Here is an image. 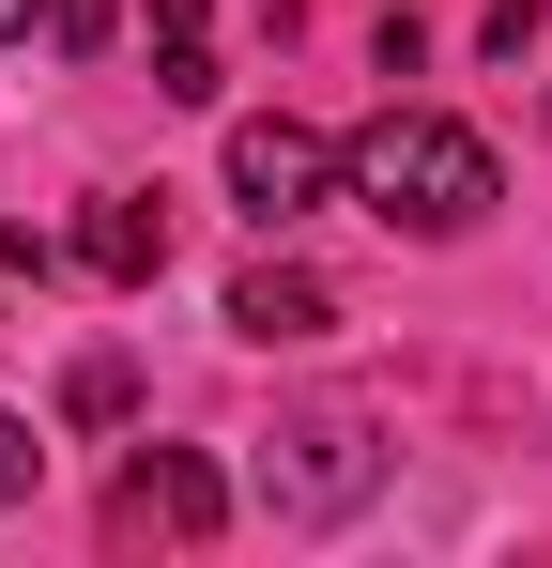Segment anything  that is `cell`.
Here are the masks:
<instances>
[{
    "mask_svg": "<svg viewBox=\"0 0 552 568\" xmlns=\"http://www.w3.org/2000/svg\"><path fill=\"white\" fill-rule=\"evenodd\" d=\"M323 323H338V292L307 277V262H246V277H231V338H262V354L323 338Z\"/></svg>",
    "mask_w": 552,
    "mask_h": 568,
    "instance_id": "5",
    "label": "cell"
},
{
    "mask_svg": "<svg viewBox=\"0 0 552 568\" xmlns=\"http://www.w3.org/2000/svg\"><path fill=\"white\" fill-rule=\"evenodd\" d=\"M62 399H78L92 430H108V415H123V399H139V384H123V354H78V384H62Z\"/></svg>",
    "mask_w": 552,
    "mask_h": 568,
    "instance_id": "8",
    "label": "cell"
},
{
    "mask_svg": "<svg viewBox=\"0 0 552 568\" xmlns=\"http://www.w3.org/2000/svg\"><path fill=\"white\" fill-rule=\"evenodd\" d=\"M16 491H31V430L0 415V507H16Z\"/></svg>",
    "mask_w": 552,
    "mask_h": 568,
    "instance_id": "11",
    "label": "cell"
},
{
    "mask_svg": "<svg viewBox=\"0 0 552 568\" xmlns=\"http://www.w3.org/2000/svg\"><path fill=\"white\" fill-rule=\"evenodd\" d=\"M0 31H31V0H0Z\"/></svg>",
    "mask_w": 552,
    "mask_h": 568,
    "instance_id": "12",
    "label": "cell"
},
{
    "mask_svg": "<svg viewBox=\"0 0 552 568\" xmlns=\"http://www.w3.org/2000/svg\"><path fill=\"white\" fill-rule=\"evenodd\" d=\"M215 523H231V476L200 446H139L108 476V538H215Z\"/></svg>",
    "mask_w": 552,
    "mask_h": 568,
    "instance_id": "2",
    "label": "cell"
},
{
    "mask_svg": "<svg viewBox=\"0 0 552 568\" xmlns=\"http://www.w3.org/2000/svg\"><path fill=\"white\" fill-rule=\"evenodd\" d=\"M154 93L215 108V0H154Z\"/></svg>",
    "mask_w": 552,
    "mask_h": 568,
    "instance_id": "7",
    "label": "cell"
},
{
    "mask_svg": "<svg viewBox=\"0 0 552 568\" xmlns=\"http://www.w3.org/2000/svg\"><path fill=\"white\" fill-rule=\"evenodd\" d=\"M368 476H384V446H368L354 415H307V430H276V462H262V491L292 507V523H338Z\"/></svg>",
    "mask_w": 552,
    "mask_h": 568,
    "instance_id": "3",
    "label": "cell"
},
{
    "mask_svg": "<svg viewBox=\"0 0 552 568\" xmlns=\"http://www.w3.org/2000/svg\"><path fill=\"white\" fill-rule=\"evenodd\" d=\"M31 292H47V246H31V231H0V323H16Z\"/></svg>",
    "mask_w": 552,
    "mask_h": 568,
    "instance_id": "9",
    "label": "cell"
},
{
    "mask_svg": "<svg viewBox=\"0 0 552 568\" xmlns=\"http://www.w3.org/2000/svg\"><path fill=\"white\" fill-rule=\"evenodd\" d=\"M338 185H354L384 231H415V246H460V231L507 200V170H491V139H476V123H446V108H384L354 154H338Z\"/></svg>",
    "mask_w": 552,
    "mask_h": 568,
    "instance_id": "1",
    "label": "cell"
},
{
    "mask_svg": "<svg viewBox=\"0 0 552 568\" xmlns=\"http://www.w3.org/2000/svg\"><path fill=\"white\" fill-rule=\"evenodd\" d=\"M323 185H338V139H307V123H231V200H246L262 231H292Z\"/></svg>",
    "mask_w": 552,
    "mask_h": 568,
    "instance_id": "4",
    "label": "cell"
},
{
    "mask_svg": "<svg viewBox=\"0 0 552 568\" xmlns=\"http://www.w3.org/2000/svg\"><path fill=\"white\" fill-rule=\"evenodd\" d=\"M108 16H123V0H47V31H62V47H108Z\"/></svg>",
    "mask_w": 552,
    "mask_h": 568,
    "instance_id": "10",
    "label": "cell"
},
{
    "mask_svg": "<svg viewBox=\"0 0 552 568\" xmlns=\"http://www.w3.org/2000/svg\"><path fill=\"white\" fill-rule=\"evenodd\" d=\"M78 262H92L108 292L170 277V215H154V200H92V215H78Z\"/></svg>",
    "mask_w": 552,
    "mask_h": 568,
    "instance_id": "6",
    "label": "cell"
}]
</instances>
